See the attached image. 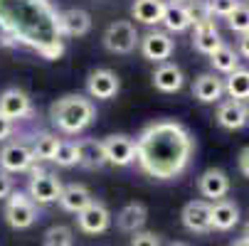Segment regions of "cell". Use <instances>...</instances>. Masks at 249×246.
Instances as JSON below:
<instances>
[{
  "instance_id": "d6986e66",
  "label": "cell",
  "mask_w": 249,
  "mask_h": 246,
  "mask_svg": "<svg viewBox=\"0 0 249 246\" xmlns=\"http://www.w3.org/2000/svg\"><path fill=\"white\" fill-rule=\"evenodd\" d=\"M185 84V77L180 72V66L178 64H170V62H163L158 69H156V74H153V86L163 94H175V91H180Z\"/></svg>"
},
{
  "instance_id": "44dd1931",
  "label": "cell",
  "mask_w": 249,
  "mask_h": 246,
  "mask_svg": "<svg viewBox=\"0 0 249 246\" xmlns=\"http://www.w3.org/2000/svg\"><path fill=\"white\" fill-rule=\"evenodd\" d=\"M217 123L227 131H239L249 123V114L242 101H225L217 109Z\"/></svg>"
},
{
  "instance_id": "4316f807",
  "label": "cell",
  "mask_w": 249,
  "mask_h": 246,
  "mask_svg": "<svg viewBox=\"0 0 249 246\" xmlns=\"http://www.w3.org/2000/svg\"><path fill=\"white\" fill-rule=\"evenodd\" d=\"M210 64L215 66V72H222V74H232L234 69H239V57L232 47L222 45L217 52L210 54Z\"/></svg>"
},
{
  "instance_id": "d6a6232c",
  "label": "cell",
  "mask_w": 249,
  "mask_h": 246,
  "mask_svg": "<svg viewBox=\"0 0 249 246\" xmlns=\"http://www.w3.org/2000/svg\"><path fill=\"white\" fill-rule=\"evenodd\" d=\"M237 5H239V0H207L210 15H220V17H227V15H232Z\"/></svg>"
},
{
  "instance_id": "836d02e7",
  "label": "cell",
  "mask_w": 249,
  "mask_h": 246,
  "mask_svg": "<svg viewBox=\"0 0 249 246\" xmlns=\"http://www.w3.org/2000/svg\"><path fill=\"white\" fill-rule=\"evenodd\" d=\"M131 246H160V239L153 231H136V236L131 239Z\"/></svg>"
},
{
  "instance_id": "5b68a950",
  "label": "cell",
  "mask_w": 249,
  "mask_h": 246,
  "mask_svg": "<svg viewBox=\"0 0 249 246\" xmlns=\"http://www.w3.org/2000/svg\"><path fill=\"white\" fill-rule=\"evenodd\" d=\"M5 222L13 229H30L37 222V204L25 192H10L5 202Z\"/></svg>"
},
{
  "instance_id": "4fadbf2b",
  "label": "cell",
  "mask_w": 249,
  "mask_h": 246,
  "mask_svg": "<svg viewBox=\"0 0 249 246\" xmlns=\"http://www.w3.org/2000/svg\"><path fill=\"white\" fill-rule=\"evenodd\" d=\"M87 91H89V96L101 98V101L114 98L119 94V77L111 69H96L87 79Z\"/></svg>"
},
{
  "instance_id": "ffe728a7",
  "label": "cell",
  "mask_w": 249,
  "mask_h": 246,
  "mask_svg": "<svg viewBox=\"0 0 249 246\" xmlns=\"http://www.w3.org/2000/svg\"><path fill=\"white\" fill-rule=\"evenodd\" d=\"M148 219V209L143 202H128L121 212L116 214V227L121 231H128V234H136L141 231V227L146 224Z\"/></svg>"
},
{
  "instance_id": "3957f363",
  "label": "cell",
  "mask_w": 249,
  "mask_h": 246,
  "mask_svg": "<svg viewBox=\"0 0 249 246\" xmlns=\"http://www.w3.org/2000/svg\"><path fill=\"white\" fill-rule=\"evenodd\" d=\"M94 116H96L94 103L87 96H79V94H67L50 106V118L62 133L84 131L94 121Z\"/></svg>"
},
{
  "instance_id": "f35d334b",
  "label": "cell",
  "mask_w": 249,
  "mask_h": 246,
  "mask_svg": "<svg viewBox=\"0 0 249 246\" xmlns=\"http://www.w3.org/2000/svg\"><path fill=\"white\" fill-rule=\"evenodd\" d=\"M232 246H249V241H247V239H244V236H242V239H237V241H234V244H232Z\"/></svg>"
},
{
  "instance_id": "d4e9b609",
  "label": "cell",
  "mask_w": 249,
  "mask_h": 246,
  "mask_svg": "<svg viewBox=\"0 0 249 246\" xmlns=\"http://www.w3.org/2000/svg\"><path fill=\"white\" fill-rule=\"evenodd\" d=\"M160 22L165 25L168 32H185L193 25V20L188 15V8L180 5V3H165V10H163V20Z\"/></svg>"
},
{
  "instance_id": "4dcf8cb0",
  "label": "cell",
  "mask_w": 249,
  "mask_h": 246,
  "mask_svg": "<svg viewBox=\"0 0 249 246\" xmlns=\"http://www.w3.org/2000/svg\"><path fill=\"white\" fill-rule=\"evenodd\" d=\"M227 22H230V30L232 32H239V34H247L249 32V8L247 5H237L232 15H227Z\"/></svg>"
},
{
  "instance_id": "8fae6325",
  "label": "cell",
  "mask_w": 249,
  "mask_h": 246,
  "mask_svg": "<svg viewBox=\"0 0 249 246\" xmlns=\"http://www.w3.org/2000/svg\"><path fill=\"white\" fill-rule=\"evenodd\" d=\"M173 49H175V42L170 40V34L168 32H148V34H143V40H141V52H143V57L148 59V62H165V59H170V54H173Z\"/></svg>"
},
{
  "instance_id": "2e32d148",
  "label": "cell",
  "mask_w": 249,
  "mask_h": 246,
  "mask_svg": "<svg viewBox=\"0 0 249 246\" xmlns=\"http://www.w3.org/2000/svg\"><path fill=\"white\" fill-rule=\"evenodd\" d=\"M91 192L84 187V185H79V182H72V185H64L62 187V192H59V207L64 209V212H72V214H79L84 207H89L91 204Z\"/></svg>"
},
{
  "instance_id": "cb8c5ba5",
  "label": "cell",
  "mask_w": 249,
  "mask_h": 246,
  "mask_svg": "<svg viewBox=\"0 0 249 246\" xmlns=\"http://www.w3.org/2000/svg\"><path fill=\"white\" fill-rule=\"evenodd\" d=\"M163 10H165L163 0H133V5H131L133 20L143 22V25H158L163 20Z\"/></svg>"
},
{
  "instance_id": "603a6c76",
  "label": "cell",
  "mask_w": 249,
  "mask_h": 246,
  "mask_svg": "<svg viewBox=\"0 0 249 246\" xmlns=\"http://www.w3.org/2000/svg\"><path fill=\"white\" fill-rule=\"evenodd\" d=\"M225 94V82L215 74H200L193 84V96L202 103H215Z\"/></svg>"
},
{
  "instance_id": "74e56055",
  "label": "cell",
  "mask_w": 249,
  "mask_h": 246,
  "mask_svg": "<svg viewBox=\"0 0 249 246\" xmlns=\"http://www.w3.org/2000/svg\"><path fill=\"white\" fill-rule=\"evenodd\" d=\"M239 52H242V57L249 59V32L242 34V40H239Z\"/></svg>"
},
{
  "instance_id": "e0dca14e",
  "label": "cell",
  "mask_w": 249,
  "mask_h": 246,
  "mask_svg": "<svg viewBox=\"0 0 249 246\" xmlns=\"http://www.w3.org/2000/svg\"><path fill=\"white\" fill-rule=\"evenodd\" d=\"M193 45H195V49H197V52H202V54H207V57H210L212 52H217L225 42H222V34H220V30L215 27V22L207 20V22L195 25Z\"/></svg>"
},
{
  "instance_id": "9c48e42d",
  "label": "cell",
  "mask_w": 249,
  "mask_h": 246,
  "mask_svg": "<svg viewBox=\"0 0 249 246\" xmlns=\"http://www.w3.org/2000/svg\"><path fill=\"white\" fill-rule=\"evenodd\" d=\"M197 190H200V195L207 197L210 202L225 199V195L230 192V178H227V172L220 170V167L205 170L200 178H197Z\"/></svg>"
},
{
  "instance_id": "1f68e13d",
  "label": "cell",
  "mask_w": 249,
  "mask_h": 246,
  "mask_svg": "<svg viewBox=\"0 0 249 246\" xmlns=\"http://www.w3.org/2000/svg\"><path fill=\"white\" fill-rule=\"evenodd\" d=\"M188 15H190L193 25H200V22H207V20H212V15H210V8H207V0H193V3L188 5Z\"/></svg>"
},
{
  "instance_id": "9a60e30c",
  "label": "cell",
  "mask_w": 249,
  "mask_h": 246,
  "mask_svg": "<svg viewBox=\"0 0 249 246\" xmlns=\"http://www.w3.org/2000/svg\"><path fill=\"white\" fill-rule=\"evenodd\" d=\"M239 222V209L230 199H220L210 204V227L217 231H230Z\"/></svg>"
},
{
  "instance_id": "30bf717a",
  "label": "cell",
  "mask_w": 249,
  "mask_h": 246,
  "mask_svg": "<svg viewBox=\"0 0 249 246\" xmlns=\"http://www.w3.org/2000/svg\"><path fill=\"white\" fill-rule=\"evenodd\" d=\"M32 114V101L20 89H8L0 94V116L8 121H20Z\"/></svg>"
},
{
  "instance_id": "5bb4252c",
  "label": "cell",
  "mask_w": 249,
  "mask_h": 246,
  "mask_svg": "<svg viewBox=\"0 0 249 246\" xmlns=\"http://www.w3.org/2000/svg\"><path fill=\"white\" fill-rule=\"evenodd\" d=\"M32 163H35V158H32L30 148L22 143H10L0 150V167L5 172H25L32 167Z\"/></svg>"
},
{
  "instance_id": "ab89813d",
  "label": "cell",
  "mask_w": 249,
  "mask_h": 246,
  "mask_svg": "<svg viewBox=\"0 0 249 246\" xmlns=\"http://www.w3.org/2000/svg\"><path fill=\"white\" fill-rule=\"evenodd\" d=\"M244 239L249 241V222H247V227H244Z\"/></svg>"
},
{
  "instance_id": "8d00e7d4",
  "label": "cell",
  "mask_w": 249,
  "mask_h": 246,
  "mask_svg": "<svg viewBox=\"0 0 249 246\" xmlns=\"http://www.w3.org/2000/svg\"><path fill=\"white\" fill-rule=\"evenodd\" d=\"M10 133H13V121H8V118L0 116V140H5Z\"/></svg>"
},
{
  "instance_id": "f546056e",
  "label": "cell",
  "mask_w": 249,
  "mask_h": 246,
  "mask_svg": "<svg viewBox=\"0 0 249 246\" xmlns=\"http://www.w3.org/2000/svg\"><path fill=\"white\" fill-rule=\"evenodd\" d=\"M45 246H72V229L57 224L45 231Z\"/></svg>"
},
{
  "instance_id": "83f0119b",
  "label": "cell",
  "mask_w": 249,
  "mask_h": 246,
  "mask_svg": "<svg viewBox=\"0 0 249 246\" xmlns=\"http://www.w3.org/2000/svg\"><path fill=\"white\" fill-rule=\"evenodd\" d=\"M57 148H59V138L54 133H40L30 153H32L35 160H52Z\"/></svg>"
},
{
  "instance_id": "ac0fdd59",
  "label": "cell",
  "mask_w": 249,
  "mask_h": 246,
  "mask_svg": "<svg viewBox=\"0 0 249 246\" xmlns=\"http://www.w3.org/2000/svg\"><path fill=\"white\" fill-rule=\"evenodd\" d=\"M59 27H62L64 37H82L91 27V17L82 8H69V10L59 13Z\"/></svg>"
},
{
  "instance_id": "6da1fadb",
  "label": "cell",
  "mask_w": 249,
  "mask_h": 246,
  "mask_svg": "<svg viewBox=\"0 0 249 246\" xmlns=\"http://www.w3.org/2000/svg\"><path fill=\"white\" fill-rule=\"evenodd\" d=\"M0 37L3 45L27 47L47 62L64 54L59 13L52 0H0Z\"/></svg>"
},
{
  "instance_id": "7bdbcfd3",
  "label": "cell",
  "mask_w": 249,
  "mask_h": 246,
  "mask_svg": "<svg viewBox=\"0 0 249 246\" xmlns=\"http://www.w3.org/2000/svg\"><path fill=\"white\" fill-rule=\"evenodd\" d=\"M175 3H185V0H175Z\"/></svg>"
},
{
  "instance_id": "484cf974",
  "label": "cell",
  "mask_w": 249,
  "mask_h": 246,
  "mask_svg": "<svg viewBox=\"0 0 249 246\" xmlns=\"http://www.w3.org/2000/svg\"><path fill=\"white\" fill-rule=\"evenodd\" d=\"M225 91L232 101H249V69H234L232 74H227Z\"/></svg>"
},
{
  "instance_id": "ba28073f",
  "label": "cell",
  "mask_w": 249,
  "mask_h": 246,
  "mask_svg": "<svg viewBox=\"0 0 249 246\" xmlns=\"http://www.w3.org/2000/svg\"><path fill=\"white\" fill-rule=\"evenodd\" d=\"M101 146H104V153H106V163H111V165L126 167L136 160V143L124 133L104 138Z\"/></svg>"
},
{
  "instance_id": "f1b7e54d",
  "label": "cell",
  "mask_w": 249,
  "mask_h": 246,
  "mask_svg": "<svg viewBox=\"0 0 249 246\" xmlns=\"http://www.w3.org/2000/svg\"><path fill=\"white\" fill-rule=\"evenodd\" d=\"M57 165L62 167H72V165H79V153H77V143H72V140H67V143H62L59 140V148L52 158Z\"/></svg>"
},
{
  "instance_id": "8992f818",
  "label": "cell",
  "mask_w": 249,
  "mask_h": 246,
  "mask_svg": "<svg viewBox=\"0 0 249 246\" xmlns=\"http://www.w3.org/2000/svg\"><path fill=\"white\" fill-rule=\"evenodd\" d=\"M138 45V32L128 20H116L106 27L104 34V47L114 54H131Z\"/></svg>"
},
{
  "instance_id": "7a4b0ae2",
  "label": "cell",
  "mask_w": 249,
  "mask_h": 246,
  "mask_svg": "<svg viewBox=\"0 0 249 246\" xmlns=\"http://www.w3.org/2000/svg\"><path fill=\"white\" fill-rule=\"evenodd\" d=\"M136 143V163L153 180H175L190 165L195 138L190 131L170 118L156 121L141 131Z\"/></svg>"
},
{
  "instance_id": "60d3db41",
  "label": "cell",
  "mask_w": 249,
  "mask_h": 246,
  "mask_svg": "<svg viewBox=\"0 0 249 246\" xmlns=\"http://www.w3.org/2000/svg\"><path fill=\"white\" fill-rule=\"evenodd\" d=\"M168 246H185L183 241H173V244H168Z\"/></svg>"
},
{
  "instance_id": "e575fe53",
  "label": "cell",
  "mask_w": 249,
  "mask_h": 246,
  "mask_svg": "<svg viewBox=\"0 0 249 246\" xmlns=\"http://www.w3.org/2000/svg\"><path fill=\"white\" fill-rule=\"evenodd\" d=\"M10 192H13V178L8 172L0 170V199H8Z\"/></svg>"
},
{
  "instance_id": "277c9868",
  "label": "cell",
  "mask_w": 249,
  "mask_h": 246,
  "mask_svg": "<svg viewBox=\"0 0 249 246\" xmlns=\"http://www.w3.org/2000/svg\"><path fill=\"white\" fill-rule=\"evenodd\" d=\"M59 192H62V182L57 175L32 167V178L27 182V197L35 204H52L59 199Z\"/></svg>"
},
{
  "instance_id": "7402d4cb",
  "label": "cell",
  "mask_w": 249,
  "mask_h": 246,
  "mask_svg": "<svg viewBox=\"0 0 249 246\" xmlns=\"http://www.w3.org/2000/svg\"><path fill=\"white\" fill-rule=\"evenodd\" d=\"M77 153H79V165L87 170H99L106 165V153H104L101 140H94V138L77 140Z\"/></svg>"
},
{
  "instance_id": "b9f144b4",
  "label": "cell",
  "mask_w": 249,
  "mask_h": 246,
  "mask_svg": "<svg viewBox=\"0 0 249 246\" xmlns=\"http://www.w3.org/2000/svg\"><path fill=\"white\" fill-rule=\"evenodd\" d=\"M244 106H247V114H249V101H247V103H244Z\"/></svg>"
},
{
  "instance_id": "7c38bea8",
  "label": "cell",
  "mask_w": 249,
  "mask_h": 246,
  "mask_svg": "<svg viewBox=\"0 0 249 246\" xmlns=\"http://www.w3.org/2000/svg\"><path fill=\"white\" fill-rule=\"evenodd\" d=\"M183 224L188 231L193 234H207L212 227H210V202L205 199H193L183 207Z\"/></svg>"
},
{
  "instance_id": "d590c367",
  "label": "cell",
  "mask_w": 249,
  "mask_h": 246,
  "mask_svg": "<svg viewBox=\"0 0 249 246\" xmlns=\"http://www.w3.org/2000/svg\"><path fill=\"white\" fill-rule=\"evenodd\" d=\"M239 170H242L244 178H249V146L239 153Z\"/></svg>"
},
{
  "instance_id": "52a82bcc",
  "label": "cell",
  "mask_w": 249,
  "mask_h": 246,
  "mask_svg": "<svg viewBox=\"0 0 249 246\" xmlns=\"http://www.w3.org/2000/svg\"><path fill=\"white\" fill-rule=\"evenodd\" d=\"M77 224H79V229H82L84 234H89V236L104 234L106 229H109V224H111V212L106 209L104 202L91 199V204L84 207L82 212L77 214Z\"/></svg>"
}]
</instances>
